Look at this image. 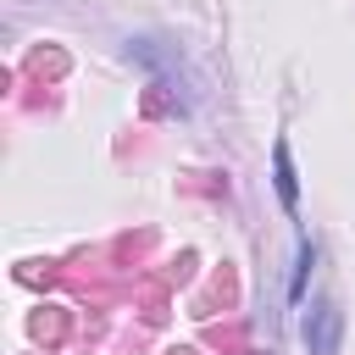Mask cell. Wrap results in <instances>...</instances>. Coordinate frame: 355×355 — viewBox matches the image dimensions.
I'll return each instance as SVG.
<instances>
[{"mask_svg":"<svg viewBox=\"0 0 355 355\" xmlns=\"http://www.w3.org/2000/svg\"><path fill=\"white\" fill-rule=\"evenodd\" d=\"M338 333H344V311L333 300H316L311 316H305V344L311 355H338Z\"/></svg>","mask_w":355,"mask_h":355,"instance_id":"6da1fadb","label":"cell"},{"mask_svg":"<svg viewBox=\"0 0 355 355\" xmlns=\"http://www.w3.org/2000/svg\"><path fill=\"white\" fill-rule=\"evenodd\" d=\"M272 172H277V200H283V211H294V205H300V178H294L288 139H277V144H272Z\"/></svg>","mask_w":355,"mask_h":355,"instance_id":"7a4b0ae2","label":"cell"}]
</instances>
